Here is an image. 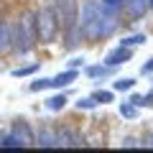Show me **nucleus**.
Returning a JSON list of instances; mask_svg holds the SVG:
<instances>
[{
    "mask_svg": "<svg viewBox=\"0 0 153 153\" xmlns=\"http://www.w3.org/2000/svg\"><path fill=\"white\" fill-rule=\"evenodd\" d=\"M61 23H59V16H56V8L46 5L38 10L36 16V41L38 44H51L59 33Z\"/></svg>",
    "mask_w": 153,
    "mask_h": 153,
    "instance_id": "1",
    "label": "nucleus"
},
{
    "mask_svg": "<svg viewBox=\"0 0 153 153\" xmlns=\"http://www.w3.org/2000/svg\"><path fill=\"white\" fill-rule=\"evenodd\" d=\"M56 16H59L61 31H66L71 36L76 28V0H56Z\"/></svg>",
    "mask_w": 153,
    "mask_h": 153,
    "instance_id": "2",
    "label": "nucleus"
},
{
    "mask_svg": "<svg viewBox=\"0 0 153 153\" xmlns=\"http://www.w3.org/2000/svg\"><path fill=\"white\" fill-rule=\"evenodd\" d=\"M128 59H130V49L120 44L115 51H110V54L105 56V64H107V66H117V64H125Z\"/></svg>",
    "mask_w": 153,
    "mask_h": 153,
    "instance_id": "3",
    "label": "nucleus"
},
{
    "mask_svg": "<svg viewBox=\"0 0 153 153\" xmlns=\"http://www.w3.org/2000/svg\"><path fill=\"white\" fill-rule=\"evenodd\" d=\"M38 146H44V148L59 146V133L56 130H41L38 133Z\"/></svg>",
    "mask_w": 153,
    "mask_h": 153,
    "instance_id": "4",
    "label": "nucleus"
},
{
    "mask_svg": "<svg viewBox=\"0 0 153 153\" xmlns=\"http://www.w3.org/2000/svg\"><path fill=\"white\" fill-rule=\"evenodd\" d=\"M74 79H76V71L69 69V71H64V74L54 76V79H51V87H66V84H71Z\"/></svg>",
    "mask_w": 153,
    "mask_h": 153,
    "instance_id": "5",
    "label": "nucleus"
},
{
    "mask_svg": "<svg viewBox=\"0 0 153 153\" xmlns=\"http://www.w3.org/2000/svg\"><path fill=\"white\" fill-rule=\"evenodd\" d=\"M16 138L23 143V146L33 143V133L28 130V125H26V123H18V125H16Z\"/></svg>",
    "mask_w": 153,
    "mask_h": 153,
    "instance_id": "6",
    "label": "nucleus"
},
{
    "mask_svg": "<svg viewBox=\"0 0 153 153\" xmlns=\"http://www.w3.org/2000/svg\"><path fill=\"white\" fill-rule=\"evenodd\" d=\"M125 5H128V10H130V16H133V18H138V16H143V13H146L148 0H128Z\"/></svg>",
    "mask_w": 153,
    "mask_h": 153,
    "instance_id": "7",
    "label": "nucleus"
},
{
    "mask_svg": "<svg viewBox=\"0 0 153 153\" xmlns=\"http://www.w3.org/2000/svg\"><path fill=\"white\" fill-rule=\"evenodd\" d=\"M64 105H66V97L64 94H56V97H51V100H46V107L49 110H64Z\"/></svg>",
    "mask_w": 153,
    "mask_h": 153,
    "instance_id": "8",
    "label": "nucleus"
},
{
    "mask_svg": "<svg viewBox=\"0 0 153 153\" xmlns=\"http://www.w3.org/2000/svg\"><path fill=\"white\" fill-rule=\"evenodd\" d=\"M135 87V79H117L115 82V89L117 92H128V89H133Z\"/></svg>",
    "mask_w": 153,
    "mask_h": 153,
    "instance_id": "9",
    "label": "nucleus"
},
{
    "mask_svg": "<svg viewBox=\"0 0 153 153\" xmlns=\"http://www.w3.org/2000/svg\"><path fill=\"white\" fill-rule=\"evenodd\" d=\"M8 41H10V36H8V28L3 26V21H0V49H5Z\"/></svg>",
    "mask_w": 153,
    "mask_h": 153,
    "instance_id": "10",
    "label": "nucleus"
},
{
    "mask_svg": "<svg viewBox=\"0 0 153 153\" xmlns=\"http://www.w3.org/2000/svg\"><path fill=\"white\" fill-rule=\"evenodd\" d=\"M143 41H146V36H130V38H125V41H123V46H128V49H130V46H138V44H143Z\"/></svg>",
    "mask_w": 153,
    "mask_h": 153,
    "instance_id": "11",
    "label": "nucleus"
},
{
    "mask_svg": "<svg viewBox=\"0 0 153 153\" xmlns=\"http://www.w3.org/2000/svg\"><path fill=\"white\" fill-rule=\"evenodd\" d=\"M38 69V64H31V66H23V69H16L13 74L16 76H26V74H31V71H36Z\"/></svg>",
    "mask_w": 153,
    "mask_h": 153,
    "instance_id": "12",
    "label": "nucleus"
},
{
    "mask_svg": "<svg viewBox=\"0 0 153 153\" xmlns=\"http://www.w3.org/2000/svg\"><path fill=\"white\" fill-rule=\"evenodd\" d=\"M94 100H97V102H110V100H112V92H97V94H94Z\"/></svg>",
    "mask_w": 153,
    "mask_h": 153,
    "instance_id": "13",
    "label": "nucleus"
},
{
    "mask_svg": "<svg viewBox=\"0 0 153 153\" xmlns=\"http://www.w3.org/2000/svg\"><path fill=\"white\" fill-rule=\"evenodd\" d=\"M105 71H107L105 66H89V69H87V74H89V76H100V74H105Z\"/></svg>",
    "mask_w": 153,
    "mask_h": 153,
    "instance_id": "14",
    "label": "nucleus"
},
{
    "mask_svg": "<svg viewBox=\"0 0 153 153\" xmlns=\"http://www.w3.org/2000/svg\"><path fill=\"white\" fill-rule=\"evenodd\" d=\"M94 105H97V100H94V97H89V100H82V102H79V107H84V110H92Z\"/></svg>",
    "mask_w": 153,
    "mask_h": 153,
    "instance_id": "15",
    "label": "nucleus"
},
{
    "mask_svg": "<svg viewBox=\"0 0 153 153\" xmlns=\"http://www.w3.org/2000/svg\"><path fill=\"white\" fill-rule=\"evenodd\" d=\"M120 112L125 115V117H133V115H135V110H133L130 105H123V107H120Z\"/></svg>",
    "mask_w": 153,
    "mask_h": 153,
    "instance_id": "16",
    "label": "nucleus"
},
{
    "mask_svg": "<svg viewBox=\"0 0 153 153\" xmlns=\"http://www.w3.org/2000/svg\"><path fill=\"white\" fill-rule=\"evenodd\" d=\"M151 69H153V59H151V61H148V64H146V66H143V71H146V74H148V71H151Z\"/></svg>",
    "mask_w": 153,
    "mask_h": 153,
    "instance_id": "17",
    "label": "nucleus"
},
{
    "mask_svg": "<svg viewBox=\"0 0 153 153\" xmlns=\"http://www.w3.org/2000/svg\"><path fill=\"white\" fill-rule=\"evenodd\" d=\"M148 5H151V8H153V0H148Z\"/></svg>",
    "mask_w": 153,
    "mask_h": 153,
    "instance_id": "18",
    "label": "nucleus"
}]
</instances>
